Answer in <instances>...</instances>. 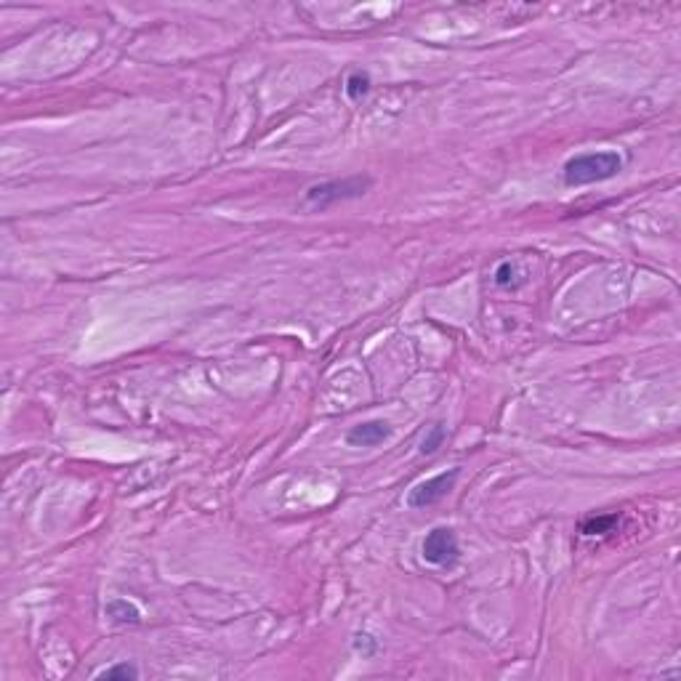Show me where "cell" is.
<instances>
[{
    "instance_id": "obj_4",
    "label": "cell",
    "mask_w": 681,
    "mask_h": 681,
    "mask_svg": "<svg viewBox=\"0 0 681 681\" xmlns=\"http://www.w3.org/2000/svg\"><path fill=\"white\" fill-rule=\"evenodd\" d=\"M458 554H460L458 538L450 527L431 530L426 535V540H423V559H426L428 565H437V567L453 565L458 559Z\"/></svg>"
},
{
    "instance_id": "obj_11",
    "label": "cell",
    "mask_w": 681,
    "mask_h": 681,
    "mask_svg": "<svg viewBox=\"0 0 681 681\" xmlns=\"http://www.w3.org/2000/svg\"><path fill=\"white\" fill-rule=\"evenodd\" d=\"M354 650L362 655H375L378 652V642H375L373 636H368V633H360V636L354 639Z\"/></svg>"
},
{
    "instance_id": "obj_7",
    "label": "cell",
    "mask_w": 681,
    "mask_h": 681,
    "mask_svg": "<svg viewBox=\"0 0 681 681\" xmlns=\"http://www.w3.org/2000/svg\"><path fill=\"white\" fill-rule=\"evenodd\" d=\"M615 525H617V514H604V516H591L583 522V535H607L612 533Z\"/></svg>"
},
{
    "instance_id": "obj_9",
    "label": "cell",
    "mask_w": 681,
    "mask_h": 681,
    "mask_svg": "<svg viewBox=\"0 0 681 681\" xmlns=\"http://www.w3.org/2000/svg\"><path fill=\"white\" fill-rule=\"evenodd\" d=\"M99 679H138L136 665H128V662H117V665H109L104 671L99 673Z\"/></svg>"
},
{
    "instance_id": "obj_3",
    "label": "cell",
    "mask_w": 681,
    "mask_h": 681,
    "mask_svg": "<svg viewBox=\"0 0 681 681\" xmlns=\"http://www.w3.org/2000/svg\"><path fill=\"white\" fill-rule=\"evenodd\" d=\"M458 474H460L458 468H450V471H442V474H437V477H431V479H426V482L415 485L408 495V506L410 508L434 506L437 500H442V498L453 490V485L458 482Z\"/></svg>"
},
{
    "instance_id": "obj_6",
    "label": "cell",
    "mask_w": 681,
    "mask_h": 681,
    "mask_svg": "<svg viewBox=\"0 0 681 681\" xmlns=\"http://www.w3.org/2000/svg\"><path fill=\"white\" fill-rule=\"evenodd\" d=\"M107 615L115 620V623L126 625V623H138L141 620V612H138L136 604H131L128 599H115V602L107 604Z\"/></svg>"
},
{
    "instance_id": "obj_12",
    "label": "cell",
    "mask_w": 681,
    "mask_h": 681,
    "mask_svg": "<svg viewBox=\"0 0 681 681\" xmlns=\"http://www.w3.org/2000/svg\"><path fill=\"white\" fill-rule=\"evenodd\" d=\"M495 283L500 285V288H508V285L514 283V266L511 263H500L498 266V272H495Z\"/></svg>"
},
{
    "instance_id": "obj_2",
    "label": "cell",
    "mask_w": 681,
    "mask_h": 681,
    "mask_svg": "<svg viewBox=\"0 0 681 681\" xmlns=\"http://www.w3.org/2000/svg\"><path fill=\"white\" fill-rule=\"evenodd\" d=\"M368 186L370 178H362V176H351V178H343V181H325V184L306 189V205H312V208H331V205L343 203V200H357V197L365 195Z\"/></svg>"
},
{
    "instance_id": "obj_8",
    "label": "cell",
    "mask_w": 681,
    "mask_h": 681,
    "mask_svg": "<svg viewBox=\"0 0 681 681\" xmlns=\"http://www.w3.org/2000/svg\"><path fill=\"white\" fill-rule=\"evenodd\" d=\"M370 91V75L365 72H351L346 78V96L349 99H362Z\"/></svg>"
},
{
    "instance_id": "obj_1",
    "label": "cell",
    "mask_w": 681,
    "mask_h": 681,
    "mask_svg": "<svg viewBox=\"0 0 681 681\" xmlns=\"http://www.w3.org/2000/svg\"><path fill=\"white\" fill-rule=\"evenodd\" d=\"M623 171V157L615 149H602V152H585L567 160L565 166V184L567 186H585L596 181H607Z\"/></svg>"
},
{
    "instance_id": "obj_10",
    "label": "cell",
    "mask_w": 681,
    "mask_h": 681,
    "mask_svg": "<svg viewBox=\"0 0 681 681\" xmlns=\"http://www.w3.org/2000/svg\"><path fill=\"white\" fill-rule=\"evenodd\" d=\"M442 442H445V426H434L426 437H423V442H420V453H423V455H431V453H437V448Z\"/></svg>"
},
{
    "instance_id": "obj_5",
    "label": "cell",
    "mask_w": 681,
    "mask_h": 681,
    "mask_svg": "<svg viewBox=\"0 0 681 681\" xmlns=\"http://www.w3.org/2000/svg\"><path fill=\"white\" fill-rule=\"evenodd\" d=\"M389 437H391V426L386 420H365V423L354 426L349 434H346V442L354 445V448H373V445H378V442H383V439H389Z\"/></svg>"
}]
</instances>
